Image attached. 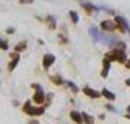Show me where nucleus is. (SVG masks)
<instances>
[{
  "label": "nucleus",
  "instance_id": "nucleus-13",
  "mask_svg": "<svg viewBox=\"0 0 130 124\" xmlns=\"http://www.w3.org/2000/svg\"><path fill=\"white\" fill-rule=\"evenodd\" d=\"M69 15H70V18L73 19V22H75V24H76L77 21H79V16H77V13H76V12H73V10H72Z\"/></svg>",
  "mask_w": 130,
  "mask_h": 124
},
{
  "label": "nucleus",
  "instance_id": "nucleus-21",
  "mask_svg": "<svg viewBox=\"0 0 130 124\" xmlns=\"http://www.w3.org/2000/svg\"><path fill=\"white\" fill-rule=\"evenodd\" d=\"M29 124H38V121H31Z\"/></svg>",
  "mask_w": 130,
  "mask_h": 124
},
{
  "label": "nucleus",
  "instance_id": "nucleus-17",
  "mask_svg": "<svg viewBox=\"0 0 130 124\" xmlns=\"http://www.w3.org/2000/svg\"><path fill=\"white\" fill-rule=\"evenodd\" d=\"M67 85L70 86L72 89H73V92H77V86L75 85V83H72V82H67Z\"/></svg>",
  "mask_w": 130,
  "mask_h": 124
},
{
  "label": "nucleus",
  "instance_id": "nucleus-9",
  "mask_svg": "<svg viewBox=\"0 0 130 124\" xmlns=\"http://www.w3.org/2000/svg\"><path fill=\"white\" fill-rule=\"evenodd\" d=\"M108 69H110V61H108V60H104V70H102V73H101L104 77L108 75Z\"/></svg>",
  "mask_w": 130,
  "mask_h": 124
},
{
  "label": "nucleus",
  "instance_id": "nucleus-16",
  "mask_svg": "<svg viewBox=\"0 0 130 124\" xmlns=\"http://www.w3.org/2000/svg\"><path fill=\"white\" fill-rule=\"evenodd\" d=\"M53 82L54 83H59V85H60V83H63V80H61L59 76H53Z\"/></svg>",
  "mask_w": 130,
  "mask_h": 124
},
{
  "label": "nucleus",
  "instance_id": "nucleus-12",
  "mask_svg": "<svg viewBox=\"0 0 130 124\" xmlns=\"http://www.w3.org/2000/svg\"><path fill=\"white\" fill-rule=\"evenodd\" d=\"M101 26H102L104 29H112V24H111V22H108V21L102 22V24H101Z\"/></svg>",
  "mask_w": 130,
  "mask_h": 124
},
{
  "label": "nucleus",
  "instance_id": "nucleus-2",
  "mask_svg": "<svg viewBox=\"0 0 130 124\" xmlns=\"http://www.w3.org/2000/svg\"><path fill=\"white\" fill-rule=\"evenodd\" d=\"M34 88H37L38 91H37V94H35V96H34V101H35L37 104H40V102H44V94H42V91H41V88H40V85H32Z\"/></svg>",
  "mask_w": 130,
  "mask_h": 124
},
{
  "label": "nucleus",
  "instance_id": "nucleus-1",
  "mask_svg": "<svg viewBox=\"0 0 130 124\" xmlns=\"http://www.w3.org/2000/svg\"><path fill=\"white\" fill-rule=\"evenodd\" d=\"M24 111L26 114H29V115H41L42 112H44V108H34V107L31 105V102H26L24 105Z\"/></svg>",
  "mask_w": 130,
  "mask_h": 124
},
{
  "label": "nucleus",
  "instance_id": "nucleus-4",
  "mask_svg": "<svg viewBox=\"0 0 130 124\" xmlns=\"http://www.w3.org/2000/svg\"><path fill=\"white\" fill-rule=\"evenodd\" d=\"M83 92L88 95V96H91V98H98V96H100V92H96V91H94V89L88 88V86L83 89Z\"/></svg>",
  "mask_w": 130,
  "mask_h": 124
},
{
  "label": "nucleus",
  "instance_id": "nucleus-14",
  "mask_svg": "<svg viewBox=\"0 0 130 124\" xmlns=\"http://www.w3.org/2000/svg\"><path fill=\"white\" fill-rule=\"evenodd\" d=\"M82 6L85 7V9H88V10H96V7L92 6V5H89V3H83Z\"/></svg>",
  "mask_w": 130,
  "mask_h": 124
},
{
  "label": "nucleus",
  "instance_id": "nucleus-7",
  "mask_svg": "<svg viewBox=\"0 0 130 124\" xmlns=\"http://www.w3.org/2000/svg\"><path fill=\"white\" fill-rule=\"evenodd\" d=\"M116 21H117V24L120 25V26H123V29H127V28H129V26H127V24H126V21H124V18L117 16V18H116Z\"/></svg>",
  "mask_w": 130,
  "mask_h": 124
},
{
  "label": "nucleus",
  "instance_id": "nucleus-20",
  "mask_svg": "<svg viewBox=\"0 0 130 124\" xmlns=\"http://www.w3.org/2000/svg\"><path fill=\"white\" fill-rule=\"evenodd\" d=\"M126 85H129V86H130V79H127V80H126Z\"/></svg>",
  "mask_w": 130,
  "mask_h": 124
},
{
  "label": "nucleus",
  "instance_id": "nucleus-3",
  "mask_svg": "<svg viewBox=\"0 0 130 124\" xmlns=\"http://www.w3.org/2000/svg\"><path fill=\"white\" fill-rule=\"evenodd\" d=\"M53 63H54V56L53 54H45V56H44V60H42V66H44V69H48Z\"/></svg>",
  "mask_w": 130,
  "mask_h": 124
},
{
  "label": "nucleus",
  "instance_id": "nucleus-19",
  "mask_svg": "<svg viewBox=\"0 0 130 124\" xmlns=\"http://www.w3.org/2000/svg\"><path fill=\"white\" fill-rule=\"evenodd\" d=\"M21 3H32V0H21Z\"/></svg>",
  "mask_w": 130,
  "mask_h": 124
},
{
  "label": "nucleus",
  "instance_id": "nucleus-22",
  "mask_svg": "<svg viewBox=\"0 0 130 124\" xmlns=\"http://www.w3.org/2000/svg\"><path fill=\"white\" fill-rule=\"evenodd\" d=\"M127 67H129V69H130V60H129V61H127Z\"/></svg>",
  "mask_w": 130,
  "mask_h": 124
},
{
  "label": "nucleus",
  "instance_id": "nucleus-10",
  "mask_svg": "<svg viewBox=\"0 0 130 124\" xmlns=\"http://www.w3.org/2000/svg\"><path fill=\"white\" fill-rule=\"evenodd\" d=\"M102 95H104V96H105V98H108V99H114V98H116V96H114V94H111V92H110V91H108V89H102Z\"/></svg>",
  "mask_w": 130,
  "mask_h": 124
},
{
  "label": "nucleus",
  "instance_id": "nucleus-18",
  "mask_svg": "<svg viewBox=\"0 0 130 124\" xmlns=\"http://www.w3.org/2000/svg\"><path fill=\"white\" fill-rule=\"evenodd\" d=\"M0 47L3 48V50H7V42H6V41H2V40H0Z\"/></svg>",
  "mask_w": 130,
  "mask_h": 124
},
{
  "label": "nucleus",
  "instance_id": "nucleus-11",
  "mask_svg": "<svg viewBox=\"0 0 130 124\" xmlns=\"http://www.w3.org/2000/svg\"><path fill=\"white\" fill-rule=\"evenodd\" d=\"M82 118H83V120H85L88 124H94V118L91 117V115H88L86 112H83V114H82Z\"/></svg>",
  "mask_w": 130,
  "mask_h": 124
},
{
  "label": "nucleus",
  "instance_id": "nucleus-8",
  "mask_svg": "<svg viewBox=\"0 0 130 124\" xmlns=\"http://www.w3.org/2000/svg\"><path fill=\"white\" fill-rule=\"evenodd\" d=\"M89 34L92 35V38H94V40H98V38H100V34H98L96 28H94V26H91V28H89Z\"/></svg>",
  "mask_w": 130,
  "mask_h": 124
},
{
  "label": "nucleus",
  "instance_id": "nucleus-6",
  "mask_svg": "<svg viewBox=\"0 0 130 124\" xmlns=\"http://www.w3.org/2000/svg\"><path fill=\"white\" fill-rule=\"evenodd\" d=\"M18 61H19V56H18V54H13V61L9 63V70H13V69H15V66L18 64Z\"/></svg>",
  "mask_w": 130,
  "mask_h": 124
},
{
  "label": "nucleus",
  "instance_id": "nucleus-15",
  "mask_svg": "<svg viewBox=\"0 0 130 124\" xmlns=\"http://www.w3.org/2000/svg\"><path fill=\"white\" fill-rule=\"evenodd\" d=\"M25 47H26V45H25V42H19V45L16 47V51H21V50H25Z\"/></svg>",
  "mask_w": 130,
  "mask_h": 124
},
{
  "label": "nucleus",
  "instance_id": "nucleus-5",
  "mask_svg": "<svg viewBox=\"0 0 130 124\" xmlns=\"http://www.w3.org/2000/svg\"><path fill=\"white\" fill-rule=\"evenodd\" d=\"M70 117H72V120H75L76 123H82V115H80L79 112L72 111V112H70Z\"/></svg>",
  "mask_w": 130,
  "mask_h": 124
}]
</instances>
